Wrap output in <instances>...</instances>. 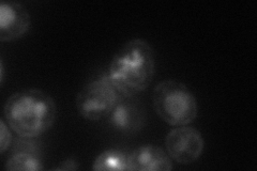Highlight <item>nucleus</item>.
<instances>
[{
  "instance_id": "obj_2",
  "label": "nucleus",
  "mask_w": 257,
  "mask_h": 171,
  "mask_svg": "<svg viewBox=\"0 0 257 171\" xmlns=\"http://www.w3.org/2000/svg\"><path fill=\"white\" fill-rule=\"evenodd\" d=\"M57 106L53 97L40 89L13 93L4 106V119L23 137H39L54 125Z\"/></svg>"
},
{
  "instance_id": "obj_10",
  "label": "nucleus",
  "mask_w": 257,
  "mask_h": 171,
  "mask_svg": "<svg viewBox=\"0 0 257 171\" xmlns=\"http://www.w3.org/2000/svg\"><path fill=\"white\" fill-rule=\"evenodd\" d=\"M127 155L128 154L118 149L105 150L96 156L92 164V169L96 171L128 170Z\"/></svg>"
},
{
  "instance_id": "obj_8",
  "label": "nucleus",
  "mask_w": 257,
  "mask_h": 171,
  "mask_svg": "<svg viewBox=\"0 0 257 171\" xmlns=\"http://www.w3.org/2000/svg\"><path fill=\"white\" fill-rule=\"evenodd\" d=\"M172 160L161 146L145 144L128 154L127 166L131 171H170L174 168Z\"/></svg>"
},
{
  "instance_id": "obj_3",
  "label": "nucleus",
  "mask_w": 257,
  "mask_h": 171,
  "mask_svg": "<svg viewBox=\"0 0 257 171\" xmlns=\"http://www.w3.org/2000/svg\"><path fill=\"white\" fill-rule=\"evenodd\" d=\"M152 104L160 119L172 126L189 125L198 115L195 95L178 80L165 79L157 84L152 92Z\"/></svg>"
},
{
  "instance_id": "obj_12",
  "label": "nucleus",
  "mask_w": 257,
  "mask_h": 171,
  "mask_svg": "<svg viewBox=\"0 0 257 171\" xmlns=\"http://www.w3.org/2000/svg\"><path fill=\"white\" fill-rule=\"evenodd\" d=\"M78 162L73 158H67L66 160L61 161L60 164L55 168V170H76L78 169Z\"/></svg>"
},
{
  "instance_id": "obj_11",
  "label": "nucleus",
  "mask_w": 257,
  "mask_h": 171,
  "mask_svg": "<svg viewBox=\"0 0 257 171\" xmlns=\"http://www.w3.org/2000/svg\"><path fill=\"white\" fill-rule=\"evenodd\" d=\"M9 125L5 119L0 121V152L4 153L6 150L9 149L12 142V135L9 129Z\"/></svg>"
},
{
  "instance_id": "obj_5",
  "label": "nucleus",
  "mask_w": 257,
  "mask_h": 171,
  "mask_svg": "<svg viewBox=\"0 0 257 171\" xmlns=\"http://www.w3.org/2000/svg\"><path fill=\"white\" fill-rule=\"evenodd\" d=\"M204 149V137L193 126H176L165 138V150L177 164H192L202 156Z\"/></svg>"
},
{
  "instance_id": "obj_6",
  "label": "nucleus",
  "mask_w": 257,
  "mask_h": 171,
  "mask_svg": "<svg viewBox=\"0 0 257 171\" xmlns=\"http://www.w3.org/2000/svg\"><path fill=\"white\" fill-rule=\"evenodd\" d=\"M31 27V16L18 2H3L0 5V41L11 42L25 37Z\"/></svg>"
},
{
  "instance_id": "obj_9",
  "label": "nucleus",
  "mask_w": 257,
  "mask_h": 171,
  "mask_svg": "<svg viewBox=\"0 0 257 171\" xmlns=\"http://www.w3.org/2000/svg\"><path fill=\"white\" fill-rule=\"evenodd\" d=\"M5 168L10 171H39L44 169L41 152L14 151Z\"/></svg>"
},
{
  "instance_id": "obj_1",
  "label": "nucleus",
  "mask_w": 257,
  "mask_h": 171,
  "mask_svg": "<svg viewBox=\"0 0 257 171\" xmlns=\"http://www.w3.org/2000/svg\"><path fill=\"white\" fill-rule=\"evenodd\" d=\"M106 73L120 94L134 97L155 77L154 48L143 39L130 40L112 57Z\"/></svg>"
},
{
  "instance_id": "obj_4",
  "label": "nucleus",
  "mask_w": 257,
  "mask_h": 171,
  "mask_svg": "<svg viewBox=\"0 0 257 171\" xmlns=\"http://www.w3.org/2000/svg\"><path fill=\"white\" fill-rule=\"evenodd\" d=\"M121 96L107 73H104L80 89L76 95V109L83 118L99 121L107 117Z\"/></svg>"
},
{
  "instance_id": "obj_7",
  "label": "nucleus",
  "mask_w": 257,
  "mask_h": 171,
  "mask_svg": "<svg viewBox=\"0 0 257 171\" xmlns=\"http://www.w3.org/2000/svg\"><path fill=\"white\" fill-rule=\"evenodd\" d=\"M107 123L115 131L123 134L138 132L143 127L145 113L142 106L133 101V97L121 96L108 113Z\"/></svg>"
}]
</instances>
